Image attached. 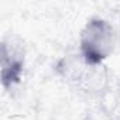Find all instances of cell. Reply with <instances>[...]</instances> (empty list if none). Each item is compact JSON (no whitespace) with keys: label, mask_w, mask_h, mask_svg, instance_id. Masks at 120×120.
Listing matches in <instances>:
<instances>
[{"label":"cell","mask_w":120,"mask_h":120,"mask_svg":"<svg viewBox=\"0 0 120 120\" xmlns=\"http://www.w3.org/2000/svg\"><path fill=\"white\" fill-rule=\"evenodd\" d=\"M117 35L113 24L103 17H90L79 31L78 54L89 67H100L116 49Z\"/></svg>","instance_id":"cell-1"},{"label":"cell","mask_w":120,"mask_h":120,"mask_svg":"<svg viewBox=\"0 0 120 120\" xmlns=\"http://www.w3.org/2000/svg\"><path fill=\"white\" fill-rule=\"evenodd\" d=\"M0 68L3 88L11 89L19 85L24 75L26 52L20 42L13 38H3L0 45Z\"/></svg>","instance_id":"cell-2"}]
</instances>
